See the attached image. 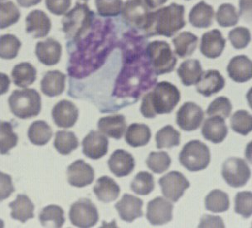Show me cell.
Returning a JSON list of instances; mask_svg holds the SVG:
<instances>
[{
  "label": "cell",
  "instance_id": "obj_1",
  "mask_svg": "<svg viewBox=\"0 0 252 228\" xmlns=\"http://www.w3.org/2000/svg\"><path fill=\"white\" fill-rule=\"evenodd\" d=\"M117 43L116 26L112 19L95 17L87 33L67 42L69 76L82 79L97 71Z\"/></svg>",
  "mask_w": 252,
  "mask_h": 228
},
{
  "label": "cell",
  "instance_id": "obj_2",
  "mask_svg": "<svg viewBox=\"0 0 252 228\" xmlns=\"http://www.w3.org/2000/svg\"><path fill=\"white\" fill-rule=\"evenodd\" d=\"M184 13V6L176 3L151 12L147 27L144 32L145 37H173L186 25Z\"/></svg>",
  "mask_w": 252,
  "mask_h": 228
},
{
  "label": "cell",
  "instance_id": "obj_3",
  "mask_svg": "<svg viewBox=\"0 0 252 228\" xmlns=\"http://www.w3.org/2000/svg\"><path fill=\"white\" fill-rule=\"evenodd\" d=\"M180 99L181 94L176 86L168 81H160L143 97L140 112L148 119L155 118L157 115L170 114Z\"/></svg>",
  "mask_w": 252,
  "mask_h": 228
},
{
  "label": "cell",
  "instance_id": "obj_4",
  "mask_svg": "<svg viewBox=\"0 0 252 228\" xmlns=\"http://www.w3.org/2000/svg\"><path fill=\"white\" fill-rule=\"evenodd\" d=\"M95 13L89 6L76 2V5L62 19L63 31L66 39L73 41L87 33L95 19Z\"/></svg>",
  "mask_w": 252,
  "mask_h": 228
},
{
  "label": "cell",
  "instance_id": "obj_5",
  "mask_svg": "<svg viewBox=\"0 0 252 228\" xmlns=\"http://www.w3.org/2000/svg\"><path fill=\"white\" fill-rule=\"evenodd\" d=\"M11 112L18 118L25 120L39 115L42 98L35 89L15 90L8 98Z\"/></svg>",
  "mask_w": 252,
  "mask_h": 228
},
{
  "label": "cell",
  "instance_id": "obj_6",
  "mask_svg": "<svg viewBox=\"0 0 252 228\" xmlns=\"http://www.w3.org/2000/svg\"><path fill=\"white\" fill-rule=\"evenodd\" d=\"M145 53L150 66L156 76L170 73L177 64V58L165 41H154L145 48Z\"/></svg>",
  "mask_w": 252,
  "mask_h": 228
},
{
  "label": "cell",
  "instance_id": "obj_7",
  "mask_svg": "<svg viewBox=\"0 0 252 228\" xmlns=\"http://www.w3.org/2000/svg\"><path fill=\"white\" fill-rule=\"evenodd\" d=\"M210 161L209 148L197 139L187 143L179 154V162L190 172L204 170L208 168Z\"/></svg>",
  "mask_w": 252,
  "mask_h": 228
},
{
  "label": "cell",
  "instance_id": "obj_8",
  "mask_svg": "<svg viewBox=\"0 0 252 228\" xmlns=\"http://www.w3.org/2000/svg\"><path fill=\"white\" fill-rule=\"evenodd\" d=\"M150 13L145 0H128L124 3L121 13L126 26L144 35Z\"/></svg>",
  "mask_w": 252,
  "mask_h": 228
},
{
  "label": "cell",
  "instance_id": "obj_9",
  "mask_svg": "<svg viewBox=\"0 0 252 228\" xmlns=\"http://www.w3.org/2000/svg\"><path fill=\"white\" fill-rule=\"evenodd\" d=\"M221 174L224 180L232 188H242L249 181L251 169L246 160L231 157L223 163Z\"/></svg>",
  "mask_w": 252,
  "mask_h": 228
},
{
  "label": "cell",
  "instance_id": "obj_10",
  "mask_svg": "<svg viewBox=\"0 0 252 228\" xmlns=\"http://www.w3.org/2000/svg\"><path fill=\"white\" fill-rule=\"evenodd\" d=\"M69 218L71 223L77 228H89L98 223L99 213L91 200L82 198L71 205Z\"/></svg>",
  "mask_w": 252,
  "mask_h": 228
},
{
  "label": "cell",
  "instance_id": "obj_11",
  "mask_svg": "<svg viewBox=\"0 0 252 228\" xmlns=\"http://www.w3.org/2000/svg\"><path fill=\"white\" fill-rule=\"evenodd\" d=\"M158 184L164 197L173 202H178L190 187L189 180L178 171H172L163 176L159 178Z\"/></svg>",
  "mask_w": 252,
  "mask_h": 228
},
{
  "label": "cell",
  "instance_id": "obj_12",
  "mask_svg": "<svg viewBox=\"0 0 252 228\" xmlns=\"http://www.w3.org/2000/svg\"><path fill=\"white\" fill-rule=\"evenodd\" d=\"M204 119V112L196 103H184L177 111L176 122L179 128L184 131L197 130Z\"/></svg>",
  "mask_w": 252,
  "mask_h": 228
},
{
  "label": "cell",
  "instance_id": "obj_13",
  "mask_svg": "<svg viewBox=\"0 0 252 228\" xmlns=\"http://www.w3.org/2000/svg\"><path fill=\"white\" fill-rule=\"evenodd\" d=\"M173 206L162 197H155L148 203L146 218L153 226H162L173 219Z\"/></svg>",
  "mask_w": 252,
  "mask_h": 228
},
{
  "label": "cell",
  "instance_id": "obj_14",
  "mask_svg": "<svg viewBox=\"0 0 252 228\" xmlns=\"http://www.w3.org/2000/svg\"><path fill=\"white\" fill-rule=\"evenodd\" d=\"M94 179V169L83 160H76L67 168V180L71 186L84 188L92 184Z\"/></svg>",
  "mask_w": 252,
  "mask_h": 228
},
{
  "label": "cell",
  "instance_id": "obj_15",
  "mask_svg": "<svg viewBox=\"0 0 252 228\" xmlns=\"http://www.w3.org/2000/svg\"><path fill=\"white\" fill-rule=\"evenodd\" d=\"M78 116V109L70 100H61L52 110L54 123L61 128H71L76 123Z\"/></svg>",
  "mask_w": 252,
  "mask_h": 228
},
{
  "label": "cell",
  "instance_id": "obj_16",
  "mask_svg": "<svg viewBox=\"0 0 252 228\" xmlns=\"http://www.w3.org/2000/svg\"><path fill=\"white\" fill-rule=\"evenodd\" d=\"M226 40L218 29H213L202 35L200 51L206 58L215 59L221 55L226 47Z\"/></svg>",
  "mask_w": 252,
  "mask_h": 228
},
{
  "label": "cell",
  "instance_id": "obj_17",
  "mask_svg": "<svg viewBox=\"0 0 252 228\" xmlns=\"http://www.w3.org/2000/svg\"><path fill=\"white\" fill-rule=\"evenodd\" d=\"M109 140L105 134L92 131L82 140V152L92 160H99L108 152Z\"/></svg>",
  "mask_w": 252,
  "mask_h": 228
},
{
  "label": "cell",
  "instance_id": "obj_18",
  "mask_svg": "<svg viewBox=\"0 0 252 228\" xmlns=\"http://www.w3.org/2000/svg\"><path fill=\"white\" fill-rule=\"evenodd\" d=\"M144 202L139 197L131 194H124L123 197L119 201L115 207L118 212L119 216L122 220L127 223H132L136 218L144 216L143 213Z\"/></svg>",
  "mask_w": 252,
  "mask_h": 228
},
{
  "label": "cell",
  "instance_id": "obj_19",
  "mask_svg": "<svg viewBox=\"0 0 252 228\" xmlns=\"http://www.w3.org/2000/svg\"><path fill=\"white\" fill-rule=\"evenodd\" d=\"M52 28L49 17L42 10H33L27 16L26 33L33 38L47 37Z\"/></svg>",
  "mask_w": 252,
  "mask_h": 228
},
{
  "label": "cell",
  "instance_id": "obj_20",
  "mask_svg": "<svg viewBox=\"0 0 252 228\" xmlns=\"http://www.w3.org/2000/svg\"><path fill=\"white\" fill-rule=\"evenodd\" d=\"M108 166L111 173L117 178L129 176L134 171L135 160L133 155L124 150H116L110 155Z\"/></svg>",
  "mask_w": 252,
  "mask_h": 228
},
{
  "label": "cell",
  "instance_id": "obj_21",
  "mask_svg": "<svg viewBox=\"0 0 252 228\" xmlns=\"http://www.w3.org/2000/svg\"><path fill=\"white\" fill-rule=\"evenodd\" d=\"M226 80L217 70H208L202 72L199 81L196 84V89L203 97H209L223 89Z\"/></svg>",
  "mask_w": 252,
  "mask_h": 228
},
{
  "label": "cell",
  "instance_id": "obj_22",
  "mask_svg": "<svg viewBox=\"0 0 252 228\" xmlns=\"http://www.w3.org/2000/svg\"><path fill=\"white\" fill-rule=\"evenodd\" d=\"M202 136L213 144L223 142L228 134V127L225 120L219 116H211L206 119L202 128Z\"/></svg>",
  "mask_w": 252,
  "mask_h": 228
},
{
  "label": "cell",
  "instance_id": "obj_23",
  "mask_svg": "<svg viewBox=\"0 0 252 228\" xmlns=\"http://www.w3.org/2000/svg\"><path fill=\"white\" fill-rule=\"evenodd\" d=\"M62 51V45L57 40L50 37L42 42H37L35 53L40 63L51 66L60 62Z\"/></svg>",
  "mask_w": 252,
  "mask_h": 228
},
{
  "label": "cell",
  "instance_id": "obj_24",
  "mask_svg": "<svg viewBox=\"0 0 252 228\" xmlns=\"http://www.w3.org/2000/svg\"><path fill=\"white\" fill-rule=\"evenodd\" d=\"M252 61L247 56H236L229 63L227 72L231 80L238 83H243L252 79Z\"/></svg>",
  "mask_w": 252,
  "mask_h": 228
},
{
  "label": "cell",
  "instance_id": "obj_25",
  "mask_svg": "<svg viewBox=\"0 0 252 228\" xmlns=\"http://www.w3.org/2000/svg\"><path fill=\"white\" fill-rule=\"evenodd\" d=\"M126 117L121 114L105 116L98 121V129L102 134L115 139H121L126 133Z\"/></svg>",
  "mask_w": 252,
  "mask_h": 228
},
{
  "label": "cell",
  "instance_id": "obj_26",
  "mask_svg": "<svg viewBox=\"0 0 252 228\" xmlns=\"http://www.w3.org/2000/svg\"><path fill=\"white\" fill-rule=\"evenodd\" d=\"M66 75L61 71H47L41 81L42 93L49 97L63 94L66 87Z\"/></svg>",
  "mask_w": 252,
  "mask_h": 228
},
{
  "label": "cell",
  "instance_id": "obj_27",
  "mask_svg": "<svg viewBox=\"0 0 252 228\" xmlns=\"http://www.w3.org/2000/svg\"><path fill=\"white\" fill-rule=\"evenodd\" d=\"M93 190L98 200L105 203L116 201L121 194L120 186L114 179L108 176L98 178Z\"/></svg>",
  "mask_w": 252,
  "mask_h": 228
},
{
  "label": "cell",
  "instance_id": "obj_28",
  "mask_svg": "<svg viewBox=\"0 0 252 228\" xmlns=\"http://www.w3.org/2000/svg\"><path fill=\"white\" fill-rule=\"evenodd\" d=\"M214 9L204 1L197 3L189 15V23L198 29H208L213 24Z\"/></svg>",
  "mask_w": 252,
  "mask_h": 228
},
{
  "label": "cell",
  "instance_id": "obj_29",
  "mask_svg": "<svg viewBox=\"0 0 252 228\" xmlns=\"http://www.w3.org/2000/svg\"><path fill=\"white\" fill-rule=\"evenodd\" d=\"M8 206L12 209L11 218L14 220L24 223L29 219L34 218V204L25 194H19L17 198Z\"/></svg>",
  "mask_w": 252,
  "mask_h": 228
},
{
  "label": "cell",
  "instance_id": "obj_30",
  "mask_svg": "<svg viewBox=\"0 0 252 228\" xmlns=\"http://www.w3.org/2000/svg\"><path fill=\"white\" fill-rule=\"evenodd\" d=\"M202 65L197 59L184 61L177 70V73L179 78L181 79L182 83L186 87L197 84L202 76Z\"/></svg>",
  "mask_w": 252,
  "mask_h": 228
},
{
  "label": "cell",
  "instance_id": "obj_31",
  "mask_svg": "<svg viewBox=\"0 0 252 228\" xmlns=\"http://www.w3.org/2000/svg\"><path fill=\"white\" fill-rule=\"evenodd\" d=\"M151 139V131L145 124H131L125 135L126 143L133 148L143 147L149 144Z\"/></svg>",
  "mask_w": 252,
  "mask_h": 228
},
{
  "label": "cell",
  "instance_id": "obj_32",
  "mask_svg": "<svg viewBox=\"0 0 252 228\" xmlns=\"http://www.w3.org/2000/svg\"><path fill=\"white\" fill-rule=\"evenodd\" d=\"M37 69L29 63H21L13 67L11 76L17 87L25 88L33 84L37 79Z\"/></svg>",
  "mask_w": 252,
  "mask_h": 228
},
{
  "label": "cell",
  "instance_id": "obj_33",
  "mask_svg": "<svg viewBox=\"0 0 252 228\" xmlns=\"http://www.w3.org/2000/svg\"><path fill=\"white\" fill-rule=\"evenodd\" d=\"M175 53L179 58H184L192 56L197 49L198 37L191 32H183L172 40Z\"/></svg>",
  "mask_w": 252,
  "mask_h": 228
},
{
  "label": "cell",
  "instance_id": "obj_34",
  "mask_svg": "<svg viewBox=\"0 0 252 228\" xmlns=\"http://www.w3.org/2000/svg\"><path fill=\"white\" fill-rule=\"evenodd\" d=\"M28 137L32 144L37 146H43L52 139L53 130L47 122L43 121H34L29 126Z\"/></svg>",
  "mask_w": 252,
  "mask_h": 228
},
{
  "label": "cell",
  "instance_id": "obj_35",
  "mask_svg": "<svg viewBox=\"0 0 252 228\" xmlns=\"http://www.w3.org/2000/svg\"><path fill=\"white\" fill-rule=\"evenodd\" d=\"M39 221L44 228H62L65 223L64 210L58 205L47 206L40 213Z\"/></svg>",
  "mask_w": 252,
  "mask_h": 228
},
{
  "label": "cell",
  "instance_id": "obj_36",
  "mask_svg": "<svg viewBox=\"0 0 252 228\" xmlns=\"http://www.w3.org/2000/svg\"><path fill=\"white\" fill-rule=\"evenodd\" d=\"M205 207L212 213H224L230 207L228 194L220 189H214L205 198Z\"/></svg>",
  "mask_w": 252,
  "mask_h": 228
},
{
  "label": "cell",
  "instance_id": "obj_37",
  "mask_svg": "<svg viewBox=\"0 0 252 228\" xmlns=\"http://www.w3.org/2000/svg\"><path fill=\"white\" fill-rule=\"evenodd\" d=\"M181 134L177 130L170 125L164 126L159 130L155 135L156 147L158 150L161 149H171L176 147L180 144Z\"/></svg>",
  "mask_w": 252,
  "mask_h": 228
},
{
  "label": "cell",
  "instance_id": "obj_38",
  "mask_svg": "<svg viewBox=\"0 0 252 228\" xmlns=\"http://www.w3.org/2000/svg\"><path fill=\"white\" fill-rule=\"evenodd\" d=\"M53 145L61 155H68L78 148V139L73 132L61 130L56 133Z\"/></svg>",
  "mask_w": 252,
  "mask_h": 228
},
{
  "label": "cell",
  "instance_id": "obj_39",
  "mask_svg": "<svg viewBox=\"0 0 252 228\" xmlns=\"http://www.w3.org/2000/svg\"><path fill=\"white\" fill-rule=\"evenodd\" d=\"M19 136L13 131V125L8 121H0V154L7 155L16 147Z\"/></svg>",
  "mask_w": 252,
  "mask_h": 228
},
{
  "label": "cell",
  "instance_id": "obj_40",
  "mask_svg": "<svg viewBox=\"0 0 252 228\" xmlns=\"http://www.w3.org/2000/svg\"><path fill=\"white\" fill-rule=\"evenodd\" d=\"M21 42L13 34L0 36V58L11 60L19 54Z\"/></svg>",
  "mask_w": 252,
  "mask_h": 228
},
{
  "label": "cell",
  "instance_id": "obj_41",
  "mask_svg": "<svg viewBox=\"0 0 252 228\" xmlns=\"http://www.w3.org/2000/svg\"><path fill=\"white\" fill-rule=\"evenodd\" d=\"M130 189L134 194L146 196L155 189V180L152 174L145 171L137 173L131 182Z\"/></svg>",
  "mask_w": 252,
  "mask_h": 228
},
{
  "label": "cell",
  "instance_id": "obj_42",
  "mask_svg": "<svg viewBox=\"0 0 252 228\" xmlns=\"http://www.w3.org/2000/svg\"><path fill=\"white\" fill-rule=\"evenodd\" d=\"M20 16L19 8L13 2H0V29H7L18 23Z\"/></svg>",
  "mask_w": 252,
  "mask_h": 228
},
{
  "label": "cell",
  "instance_id": "obj_43",
  "mask_svg": "<svg viewBox=\"0 0 252 228\" xmlns=\"http://www.w3.org/2000/svg\"><path fill=\"white\" fill-rule=\"evenodd\" d=\"M216 20L222 28L235 26L239 21V14L235 6L231 3H222L216 13Z\"/></svg>",
  "mask_w": 252,
  "mask_h": 228
},
{
  "label": "cell",
  "instance_id": "obj_44",
  "mask_svg": "<svg viewBox=\"0 0 252 228\" xmlns=\"http://www.w3.org/2000/svg\"><path fill=\"white\" fill-rule=\"evenodd\" d=\"M231 127L233 131L247 135L252 130V116L247 110H237L231 118Z\"/></svg>",
  "mask_w": 252,
  "mask_h": 228
},
{
  "label": "cell",
  "instance_id": "obj_45",
  "mask_svg": "<svg viewBox=\"0 0 252 228\" xmlns=\"http://www.w3.org/2000/svg\"><path fill=\"white\" fill-rule=\"evenodd\" d=\"M146 164L153 173L160 174L170 168L171 158L164 151L151 152L146 160Z\"/></svg>",
  "mask_w": 252,
  "mask_h": 228
},
{
  "label": "cell",
  "instance_id": "obj_46",
  "mask_svg": "<svg viewBox=\"0 0 252 228\" xmlns=\"http://www.w3.org/2000/svg\"><path fill=\"white\" fill-rule=\"evenodd\" d=\"M123 4L122 0H95L98 14L103 18L120 15Z\"/></svg>",
  "mask_w": 252,
  "mask_h": 228
},
{
  "label": "cell",
  "instance_id": "obj_47",
  "mask_svg": "<svg viewBox=\"0 0 252 228\" xmlns=\"http://www.w3.org/2000/svg\"><path fill=\"white\" fill-rule=\"evenodd\" d=\"M232 110V105L227 97H220L216 98L211 103L207 110L209 116H219L223 119L228 118Z\"/></svg>",
  "mask_w": 252,
  "mask_h": 228
},
{
  "label": "cell",
  "instance_id": "obj_48",
  "mask_svg": "<svg viewBox=\"0 0 252 228\" xmlns=\"http://www.w3.org/2000/svg\"><path fill=\"white\" fill-rule=\"evenodd\" d=\"M235 212L244 218H249L252 216V192H240L236 194L235 197Z\"/></svg>",
  "mask_w": 252,
  "mask_h": 228
},
{
  "label": "cell",
  "instance_id": "obj_49",
  "mask_svg": "<svg viewBox=\"0 0 252 228\" xmlns=\"http://www.w3.org/2000/svg\"><path fill=\"white\" fill-rule=\"evenodd\" d=\"M228 38L236 49H243L251 42V32L245 27H236L229 32Z\"/></svg>",
  "mask_w": 252,
  "mask_h": 228
},
{
  "label": "cell",
  "instance_id": "obj_50",
  "mask_svg": "<svg viewBox=\"0 0 252 228\" xmlns=\"http://www.w3.org/2000/svg\"><path fill=\"white\" fill-rule=\"evenodd\" d=\"M15 191L12 177L7 173L0 172V202H3L10 197L11 194Z\"/></svg>",
  "mask_w": 252,
  "mask_h": 228
},
{
  "label": "cell",
  "instance_id": "obj_51",
  "mask_svg": "<svg viewBox=\"0 0 252 228\" xmlns=\"http://www.w3.org/2000/svg\"><path fill=\"white\" fill-rule=\"evenodd\" d=\"M46 6L53 14L63 15L71 8V0H46Z\"/></svg>",
  "mask_w": 252,
  "mask_h": 228
},
{
  "label": "cell",
  "instance_id": "obj_52",
  "mask_svg": "<svg viewBox=\"0 0 252 228\" xmlns=\"http://www.w3.org/2000/svg\"><path fill=\"white\" fill-rule=\"evenodd\" d=\"M198 228H225L223 220L220 217L205 214L201 218Z\"/></svg>",
  "mask_w": 252,
  "mask_h": 228
},
{
  "label": "cell",
  "instance_id": "obj_53",
  "mask_svg": "<svg viewBox=\"0 0 252 228\" xmlns=\"http://www.w3.org/2000/svg\"><path fill=\"white\" fill-rule=\"evenodd\" d=\"M240 14L245 21L252 20V0H240Z\"/></svg>",
  "mask_w": 252,
  "mask_h": 228
},
{
  "label": "cell",
  "instance_id": "obj_54",
  "mask_svg": "<svg viewBox=\"0 0 252 228\" xmlns=\"http://www.w3.org/2000/svg\"><path fill=\"white\" fill-rule=\"evenodd\" d=\"M11 81L8 75L0 72V96L5 94L10 87Z\"/></svg>",
  "mask_w": 252,
  "mask_h": 228
},
{
  "label": "cell",
  "instance_id": "obj_55",
  "mask_svg": "<svg viewBox=\"0 0 252 228\" xmlns=\"http://www.w3.org/2000/svg\"><path fill=\"white\" fill-rule=\"evenodd\" d=\"M145 1L150 9L157 8L158 7H160L168 2V0H145Z\"/></svg>",
  "mask_w": 252,
  "mask_h": 228
},
{
  "label": "cell",
  "instance_id": "obj_56",
  "mask_svg": "<svg viewBox=\"0 0 252 228\" xmlns=\"http://www.w3.org/2000/svg\"><path fill=\"white\" fill-rule=\"evenodd\" d=\"M19 5L23 8H30L32 6L37 5L42 2V0H17Z\"/></svg>",
  "mask_w": 252,
  "mask_h": 228
},
{
  "label": "cell",
  "instance_id": "obj_57",
  "mask_svg": "<svg viewBox=\"0 0 252 228\" xmlns=\"http://www.w3.org/2000/svg\"><path fill=\"white\" fill-rule=\"evenodd\" d=\"M3 227H4V223H3V221L0 219V228H3Z\"/></svg>",
  "mask_w": 252,
  "mask_h": 228
},
{
  "label": "cell",
  "instance_id": "obj_58",
  "mask_svg": "<svg viewBox=\"0 0 252 228\" xmlns=\"http://www.w3.org/2000/svg\"><path fill=\"white\" fill-rule=\"evenodd\" d=\"M80 1H84V2H87L88 0H80Z\"/></svg>",
  "mask_w": 252,
  "mask_h": 228
},
{
  "label": "cell",
  "instance_id": "obj_59",
  "mask_svg": "<svg viewBox=\"0 0 252 228\" xmlns=\"http://www.w3.org/2000/svg\"><path fill=\"white\" fill-rule=\"evenodd\" d=\"M186 1H190V0H186Z\"/></svg>",
  "mask_w": 252,
  "mask_h": 228
},
{
  "label": "cell",
  "instance_id": "obj_60",
  "mask_svg": "<svg viewBox=\"0 0 252 228\" xmlns=\"http://www.w3.org/2000/svg\"><path fill=\"white\" fill-rule=\"evenodd\" d=\"M0 1H2V0H0Z\"/></svg>",
  "mask_w": 252,
  "mask_h": 228
}]
</instances>
